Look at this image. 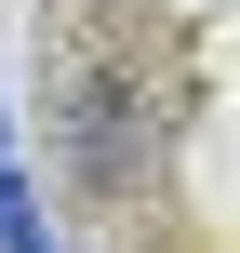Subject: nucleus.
<instances>
[{"mask_svg": "<svg viewBox=\"0 0 240 253\" xmlns=\"http://www.w3.org/2000/svg\"><path fill=\"white\" fill-rule=\"evenodd\" d=\"M0 253H53V240H40V213H27V187H13V173H0Z\"/></svg>", "mask_w": 240, "mask_h": 253, "instance_id": "obj_1", "label": "nucleus"}, {"mask_svg": "<svg viewBox=\"0 0 240 253\" xmlns=\"http://www.w3.org/2000/svg\"><path fill=\"white\" fill-rule=\"evenodd\" d=\"M0 160H13V147H0Z\"/></svg>", "mask_w": 240, "mask_h": 253, "instance_id": "obj_2", "label": "nucleus"}]
</instances>
